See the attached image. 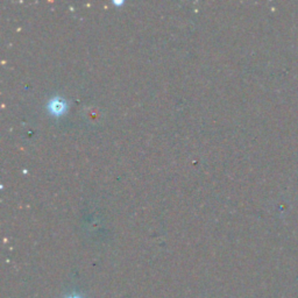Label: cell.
<instances>
[{"label": "cell", "instance_id": "cell-1", "mask_svg": "<svg viewBox=\"0 0 298 298\" xmlns=\"http://www.w3.org/2000/svg\"><path fill=\"white\" fill-rule=\"evenodd\" d=\"M64 101L59 100L58 98H54V99L50 100V103H49V108H50L51 113L52 114H62L63 111H64Z\"/></svg>", "mask_w": 298, "mask_h": 298}, {"label": "cell", "instance_id": "cell-2", "mask_svg": "<svg viewBox=\"0 0 298 298\" xmlns=\"http://www.w3.org/2000/svg\"><path fill=\"white\" fill-rule=\"evenodd\" d=\"M71 298H77V297H71Z\"/></svg>", "mask_w": 298, "mask_h": 298}]
</instances>
